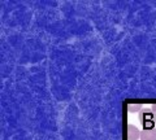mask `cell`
I'll return each instance as SVG.
<instances>
[{"label":"cell","instance_id":"1","mask_svg":"<svg viewBox=\"0 0 156 140\" xmlns=\"http://www.w3.org/2000/svg\"><path fill=\"white\" fill-rule=\"evenodd\" d=\"M139 122L143 130L156 128V114L152 112V109L144 108L139 112Z\"/></svg>","mask_w":156,"mask_h":140},{"label":"cell","instance_id":"2","mask_svg":"<svg viewBox=\"0 0 156 140\" xmlns=\"http://www.w3.org/2000/svg\"><path fill=\"white\" fill-rule=\"evenodd\" d=\"M140 139V131L133 125L128 126V140H138Z\"/></svg>","mask_w":156,"mask_h":140},{"label":"cell","instance_id":"3","mask_svg":"<svg viewBox=\"0 0 156 140\" xmlns=\"http://www.w3.org/2000/svg\"><path fill=\"white\" fill-rule=\"evenodd\" d=\"M140 140H156V128L143 130L140 132Z\"/></svg>","mask_w":156,"mask_h":140},{"label":"cell","instance_id":"4","mask_svg":"<svg viewBox=\"0 0 156 140\" xmlns=\"http://www.w3.org/2000/svg\"><path fill=\"white\" fill-rule=\"evenodd\" d=\"M128 110H129V113L140 112V110H142V105L140 104H129L128 105Z\"/></svg>","mask_w":156,"mask_h":140},{"label":"cell","instance_id":"5","mask_svg":"<svg viewBox=\"0 0 156 140\" xmlns=\"http://www.w3.org/2000/svg\"><path fill=\"white\" fill-rule=\"evenodd\" d=\"M151 109H152V112H154V113L156 114V104H154L152 107H151Z\"/></svg>","mask_w":156,"mask_h":140}]
</instances>
